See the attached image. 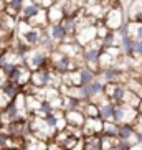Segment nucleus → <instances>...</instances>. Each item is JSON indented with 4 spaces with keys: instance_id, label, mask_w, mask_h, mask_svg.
Segmentation results:
<instances>
[{
    "instance_id": "f257e3e1",
    "label": "nucleus",
    "mask_w": 142,
    "mask_h": 150,
    "mask_svg": "<svg viewBox=\"0 0 142 150\" xmlns=\"http://www.w3.org/2000/svg\"><path fill=\"white\" fill-rule=\"evenodd\" d=\"M23 64L30 71L46 69V68H50V53L45 51L43 48H40V46L30 48L27 51V54L23 56Z\"/></svg>"
},
{
    "instance_id": "5701e85b",
    "label": "nucleus",
    "mask_w": 142,
    "mask_h": 150,
    "mask_svg": "<svg viewBox=\"0 0 142 150\" xmlns=\"http://www.w3.org/2000/svg\"><path fill=\"white\" fill-rule=\"evenodd\" d=\"M2 150H12V149H2Z\"/></svg>"
},
{
    "instance_id": "dca6fc26",
    "label": "nucleus",
    "mask_w": 142,
    "mask_h": 150,
    "mask_svg": "<svg viewBox=\"0 0 142 150\" xmlns=\"http://www.w3.org/2000/svg\"><path fill=\"white\" fill-rule=\"evenodd\" d=\"M81 112L84 117H99V106L91 101H84L81 104Z\"/></svg>"
},
{
    "instance_id": "0eeeda50",
    "label": "nucleus",
    "mask_w": 142,
    "mask_h": 150,
    "mask_svg": "<svg viewBox=\"0 0 142 150\" xmlns=\"http://www.w3.org/2000/svg\"><path fill=\"white\" fill-rule=\"evenodd\" d=\"M102 120L99 117H86L83 127H81V132L83 137H89V135H101L102 132Z\"/></svg>"
},
{
    "instance_id": "1a4fd4ad",
    "label": "nucleus",
    "mask_w": 142,
    "mask_h": 150,
    "mask_svg": "<svg viewBox=\"0 0 142 150\" xmlns=\"http://www.w3.org/2000/svg\"><path fill=\"white\" fill-rule=\"evenodd\" d=\"M65 120H66V125L83 127L86 117L81 112V109H68V110H65Z\"/></svg>"
},
{
    "instance_id": "4be33fe9",
    "label": "nucleus",
    "mask_w": 142,
    "mask_h": 150,
    "mask_svg": "<svg viewBox=\"0 0 142 150\" xmlns=\"http://www.w3.org/2000/svg\"><path fill=\"white\" fill-rule=\"evenodd\" d=\"M137 110H139V112H142V99L139 101V104H137Z\"/></svg>"
},
{
    "instance_id": "a211bd4d",
    "label": "nucleus",
    "mask_w": 142,
    "mask_h": 150,
    "mask_svg": "<svg viewBox=\"0 0 142 150\" xmlns=\"http://www.w3.org/2000/svg\"><path fill=\"white\" fill-rule=\"evenodd\" d=\"M119 144V139L114 135H101V149L102 150H111Z\"/></svg>"
},
{
    "instance_id": "423d86ee",
    "label": "nucleus",
    "mask_w": 142,
    "mask_h": 150,
    "mask_svg": "<svg viewBox=\"0 0 142 150\" xmlns=\"http://www.w3.org/2000/svg\"><path fill=\"white\" fill-rule=\"evenodd\" d=\"M30 76H31V71L28 69L23 63H20V64H17V66L13 68V71L9 74V81L18 84V86L22 88V86L30 83Z\"/></svg>"
},
{
    "instance_id": "7ed1b4c3",
    "label": "nucleus",
    "mask_w": 142,
    "mask_h": 150,
    "mask_svg": "<svg viewBox=\"0 0 142 150\" xmlns=\"http://www.w3.org/2000/svg\"><path fill=\"white\" fill-rule=\"evenodd\" d=\"M139 115L137 107L127 106V104H114V120L116 124H132Z\"/></svg>"
},
{
    "instance_id": "9d476101",
    "label": "nucleus",
    "mask_w": 142,
    "mask_h": 150,
    "mask_svg": "<svg viewBox=\"0 0 142 150\" xmlns=\"http://www.w3.org/2000/svg\"><path fill=\"white\" fill-rule=\"evenodd\" d=\"M40 10H41L40 5L33 4L31 0H25L22 10H20V15H18V20H25V22H28V20H31V18L40 12Z\"/></svg>"
},
{
    "instance_id": "6e6552de",
    "label": "nucleus",
    "mask_w": 142,
    "mask_h": 150,
    "mask_svg": "<svg viewBox=\"0 0 142 150\" xmlns=\"http://www.w3.org/2000/svg\"><path fill=\"white\" fill-rule=\"evenodd\" d=\"M65 17V10H63V4L61 2H56V4L50 5L46 8V18H48V25H55V23H60Z\"/></svg>"
},
{
    "instance_id": "f3484780",
    "label": "nucleus",
    "mask_w": 142,
    "mask_h": 150,
    "mask_svg": "<svg viewBox=\"0 0 142 150\" xmlns=\"http://www.w3.org/2000/svg\"><path fill=\"white\" fill-rule=\"evenodd\" d=\"M117 130H119V124H116L114 120H106V122L102 124L101 135H114V137H117Z\"/></svg>"
},
{
    "instance_id": "39448f33",
    "label": "nucleus",
    "mask_w": 142,
    "mask_h": 150,
    "mask_svg": "<svg viewBox=\"0 0 142 150\" xmlns=\"http://www.w3.org/2000/svg\"><path fill=\"white\" fill-rule=\"evenodd\" d=\"M96 38H98V35H96V25H88V27L78 28L75 33V41L80 45L81 48H84L89 43H93Z\"/></svg>"
},
{
    "instance_id": "f03ea898",
    "label": "nucleus",
    "mask_w": 142,
    "mask_h": 150,
    "mask_svg": "<svg viewBox=\"0 0 142 150\" xmlns=\"http://www.w3.org/2000/svg\"><path fill=\"white\" fill-rule=\"evenodd\" d=\"M101 22L107 27V30L119 31L121 28L126 25V22H127V18H126V12H124V7H122L121 4L109 7V8L104 12V15H102V18H101Z\"/></svg>"
},
{
    "instance_id": "4468645a",
    "label": "nucleus",
    "mask_w": 142,
    "mask_h": 150,
    "mask_svg": "<svg viewBox=\"0 0 142 150\" xmlns=\"http://www.w3.org/2000/svg\"><path fill=\"white\" fill-rule=\"evenodd\" d=\"M0 91L5 94V96L9 97L10 101H13L15 97L18 96V94L22 93V88L18 86V84H15V83H12V81H7V83L0 88Z\"/></svg>"
},
{
    "instance_id": "aec40b11",
    "label": "nucleus",
    "mask_w": 142,
    "mask_h": 150,
    "mask_svg": "<svg viewBox=\"0 0 142 150\" xmlns=\"http://www.w3.org/2000/svg\"><path fill=\"white\" fill-rule=\"evenodd\" d=\"M46 150H63L61 145H58L55 140H48V144H46Z\"/></svg>"
},
{
    "instance_id": "412c9836",
    "label": "nucleus",
    "mask_w": 142,
    "mask_h": 150,
    "mask_svg": "<svg viewBox=\"0 0 142 150\" xmlns=\"http://www.w3.org/2000/svg\"><path fill=\"white\" fill-rule=\"evenodd\" d=\"M7 81H9V76L5 74V73H4V69L0 68V88H2V86H4V84L7 83Z\"/></svg>"
},
{
    "instance_id": "20e7f679",
    "label": "nucleus",
    "mask_w": 142,
    "mask_h": 150,
    "mask_svg": "<svg viewBox=\"0 0 142 150\" xmlns=\"http://www.w3.org/2000/svg\"><path fill=\"white\" fill-rule=\"evenodd\" d=\"M46 31V35L53 40V43L60 45V43H70V41H75V36L68 35V31L60 25V23H55V25H48V27L45 28Z\"/></svg>"
},
{
    "instance_id": "ddd939ff",
    "label": "nucleus",
    "mask_w": 142,
    "mask_h": 150,
    "mask_svg": "<svg viewBox=\"0 0 142 150\" xmlns=\"http://www.w3.org/2000/svg\"><path fill=\"white\" fill-rule=\"evenodd\" d=\"M112 117H114V104L111 101H104L102 104H99V119L106 122L112 120Z\"/></svg>"
},
{
    "instance_id": "6ab92c4d",
    "label": "nucleus",
    "mask_w": 142,
    "mask_h": 150,
    "mask_svg": "<svg viewBox=\"0 0 142 150\" xmlns=\"http://www.w3.org/2000/svg\"><path fill=\"white\" fill-rule=\"evenodd\" d=\"M132 127H134V130H136V134L142 135V112H139V115L136 117V120L132 122Z\"/></svg>"
},
{
    "instance_id": "2eb2a0df",
    "label": "nucleus",
    "mask_w": 142,
    "mask_h": 150,
    "mask_svg": "<svg viewBox=\"0 0 142 150\" xmlns=\"http://www.w3.org/2000/svg\"><path fill=\"white\" fill-rule=\"evenodd\" d=\"M98 78V71L96 69H91L88 66H83L80 68V81L81 84H89L91 81H94Z\"/></svg>"
},
{
    "instance_id": "f8f14e48",
    "label": "nucleus",
    "mask_w": 142,
    "mask_h": 150,
    "mask_svg": "<svg viewBox=\"0 0 142 150\" xmlns=\"http://www.w3.org/2000/svg\"><path fill=\"white\" fill-rule=\"evenodd\" d=\"M81 150H102L101 149V135H89L83 137Z\"/></svg>"
},
{
    "instance_id": "9b49d317",
    "label": "nucleus",
    "mask_w": 142,
    "mask_h": 150,
    "mask_svg": "<svg viewBox=\"0 0 142 150\" xmlns=\"http://www.w3.org/2000/svg\"><path fill=\"white\" fill-rule=\"evenodd\" d=\"M46 144L48 142L41 140L33 134H27L23 137V149L22 150H46Z\"/></svg>"
}]
</instances>
